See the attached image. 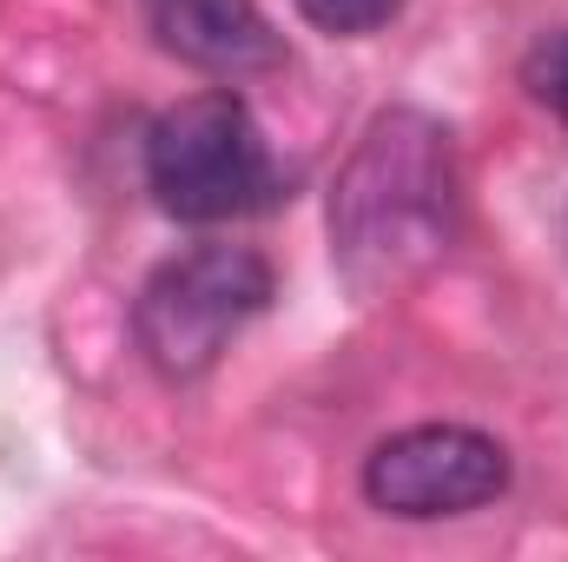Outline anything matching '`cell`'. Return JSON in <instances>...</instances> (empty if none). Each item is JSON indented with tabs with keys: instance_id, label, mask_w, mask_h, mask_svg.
<instances>
[{
	"instance_id": "cell-5",
	"label": "cell",
	"mask_w": 568,
	"mask_h": 562,
	"mask_svg": "<svg viewBox=\"0 0 568 562\" xmlns=\"http://www.w3.org/2000/svg\"><path fill=\"white\" fill-rule=\"evenodd\" d=\"M145 20L172 60L219 80H245L284 60L278 27L258 13V0H145Z\"/></svg>"
},
{
	"instance_id": "cell-4",
	"label": "cell",
	"mask_w": 568,
	"mask_h": 562,
	"mask_svg": "<svg viewBox=\"0 0 568 562\" xmlns=\"http://www.w3.org/2000/svg\"><path fill=\"white\" fill-rule=\"evenodd\" d=\"M357 490L371 510L404 516V523L469 516L509 490V450L476 423H410L371 443Z\"/></svg>"
},
{
	"instance_id": "cell-1",
	"label": "cell",
	"mask_w": 568,
	"mask_h": 562,
	"mask_svg": "<svg viewBox=\"0 0 568 562\" xmlns=\"http://www.w3.org/2000/svg\"><path fill=\"white\" fill-rule=\"evenodd\" d=\"M463 232V165L449 127L424 107H384L331 185V265L377 304L429 279Z\"/></svg>"
},
{
	"instance_id": "cell-2",
	"label": "cell",
	"mask_w": 568,
	"mask_h": 562,
	"mask_svg": "<svg viewBox=\"0 0 568 562\" xmlns=\"http://www.w3.org/2000/svg\"><path fill=\"white\" fill-rule=\"evenodd\" d=\"M145 192L179 225H225L291 199L245 93L212 87L145 127Z\"/></svg>"
},
{
	"instance_id": "cell-7",
	"label": "cell",
	"mask_w": 568,
	"mask_h": 562,
	"mask_svg": "<svg viewBox=\"0 0 568 562\" xmlns=\"http://www.w3.org/2000/svg\"><path fill=\"white\" fill-rule=\"evenodd\" d=\"M523 87H529V100H536L542 113H556L568 127V27L542 33V40L523 53Z\"/></svg>"
},
{
	"instance_id": "cell-6",
	"label": "cell",
	"mask_w": 568,
	"mask_h": 562,
	"mask_svg": "<svg viewBox=\"0 0 568 562\" xmlns=\"http://www.w3.org/2000/svg\"><path fill=\"white\" fill-rule=\"evenodd\" d=\"M317 33H331V40H364V33H384L397 13H404V0H291Z\"/></svg>"
},
{
	"instance_id": "cell-3",
	"label": "cell",
	"mask_w": 568,
	"mask_h": 562,
	"mask_svg": "<svg viewBox=\"0 0 568 562\" xmlns=\"http://www.w3.org/2000/svg\"><path fill=\"white\" fill-rule=\"evenodd\" d=\"M278 298V272L252 245H192L145 272L133 298V344L165 384H199L245 324Z\"/></svg>"
}]
</instances>
